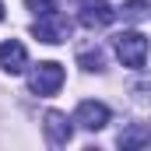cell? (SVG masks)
I'll return each mask as SVG.
<instances>
[{"label": "cell", "instance_id": "obj_10", "mask_svg": "<svg viewBox=\"0 0 151 151\" xmlns=\"http://www.w3.org/2000/svg\"><path fill=\"white\" fill-rule=\"evenodd\" d=\"M151 14V7L144 0H127V7H123V18H130V21H144Z\"/></svg>", "mask_w": 151, "mask_h": 151}, {"label": "cell", "instance_id": "obj_7", "mask_svg": "<svg viewBox=\"0 0 151 151\" xmlns=\"http://www.w3.org/2000/svg\"><path fill=\"white\" fill-rule=\"evenodd\" d=\"M113 18H116V11L106 0H88L81 7V25L84 28H106V25H113Z\"/></svg>", "mask_w": 151, "mask_h": 151}, {"label": "cell", "instance_id": "obj_13", "mask_svg": "<svg viewBox=\"0 0 151 151\" xmlns=\"http://www.w3.org/2000/svg\"><path fill=\"white\" fill-rule=\"evenodd\" d=\"M0 21H4V4H0Z\"/></svg>", "mask_w": 151, "mask_h": 151}, {"label": "cell", "instance_id": "obj_6", "mask_svg": "<svg viewBox=\"0 0 151 151\" xmlns=\"http://www.w3.org/2000/svg\"><path fill=\"white\" fill-rule=\"evenodd\" d=\"M0 67H4L7 74H21V70L28 67V49H25L18 39L0 42Z\"/></svg>", "mask_w": 151, "mask_h": 151}, {"label": "cell", "instance_id": "obj_5", "mask_svg": "<svg viewBox=\"0 0 151 151\" xmlns=\"http://www.w3.org/2000/svg\"><path fill=\"white\" fill-rule=\"evenodd\" d=\"M74 123H81L84 130H102L106 123H109V106L106 102H81L77 106V113H74Z\"/></svg>", "mask_w": 151, "mask_h": 151}, {"label": "cell", "instance_id": "obj_12", "mask_svg": "<svg viewBox=\"0 0 151 151\" xmlns=\"http://www.w3.org/2000/svg\"><path fill=\"white\" fill-rule=\"evenodd\" d=\"M134 91H137V95H141V99H151V84H137V88H134Z\"/></svg>", "mask_w": 151, "mask_h": 151}, {"label": "cell", "instance_id": "obj_3", "mask_svg": "<svg viewBox=\"0 0 151 151\" xmlns=\"http://www.w3.org/2000/svg\"><path fill=\"white\" fill-rule=\"evenodd\" d=\"M116 56L127 63V67H144V60H148V39L141 35V32H119L116 35Z\"/></svg>", "mask_w": 151, "mask_h": 151}, {"label": "cell", "instance_id": "obj_1", "mask_svg": "<svg viewBox=\"0 0 151 151\" xmlns=\"http://www.w3.org/2000/svg\"><path fill=\"white\" fill-rule=\"evenodd\" d=\"M32 35H35L39 42L60 46V42H67V35H70V21H67L60 11H53V14H39V21L32 25Z\"/></svg>", "mask_w": 151, "mask_h": 151}, {"label": "cell", "instance_id": "obj_4", "mask_svg": "<svg viewBox=\"0 0 151 151\" xmlns=\"http://www.w3.org/2000/svg\"><path fill=\"white\" fill-rule=\"evenodd\" d=\"M74 119H67V113H56V109H49L46 119H42V130H46V141L53 144V148H63V144H70V137H74V127H70Z\"/></svg>", "mask_w": 151, "mask_h": 151}, {"label": "cell", "instance_id": "obj_2", "mask_svg": "<svg viewBox=\"0 0 151 151\" xmlns=\"http://www.w3.org/2000/svg\"><path fill=\"white\" fill-rule=\"evenodd\" d=\"M63 67L60 63H53V60H46V63H39L35 70H32V77H28V88L35 91V95H56L60 88H63Z\"/></svg>", "mask_w": 151, "mask_h": 151}, {"label": "cell", "instance_id": "obj_8", "mask_svg": "<svg viewBox=\"0 0 151 151\" xmlns=\"http://www.w3.org/2000/svg\"><path fill=\"white\" fill-rule=\"evenodd\" d=\"M116 141H119L123 151H137V148H144V144H151V130L144 127V123H130V127L119 130Z\"/></svg>", "mask_w": 151, "mask_h": 151}, {"label": "cell", "instance_id": "obj_9", "mask_svg": "<svg viewBox=\"0 0 151 151\" xmlns=\"http://www.w3.org/2000/svg\"><path fill=\"white\" fill-rule=\"evenodd\" d=\"M77 63H81L84 70H102L106 56H102V49H99V46H95V49H81V53H77Z\"/></svg>", "mask_w": 151, "mask_h": 151}, {"label": "cell", "instance_id": "obj_11", "mask_svg": "<svg viewBox=\"0 0 151 151\" xmlns=\"http://www.w3.org/2000/svg\"><path fill=\"white\" fill-rule=\"evenodd\" d=\"M32 14H53L56 11V0H25Z\"/></svg>", "mask_w": 151, "mask_h": 151}]
</instances>
